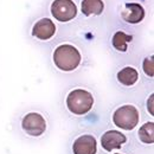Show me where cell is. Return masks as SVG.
Listing matches in <instances>:
<instances>
[{
	"label": "cell",
	"mask_w": 154,
	"mask_h": 154,
	"mask_svg": "<svg viewBox=\"0 0 154 154\" xmlns=\"http://www.w3.org/2000/svg\"><path fill=\"white\" fill-rule=\"evenodd\" d=\"M54 63L62 71H72L81 64L82 56L78 49L71 44L58 45L54 51Z\"/></svg>",
	"instance_id": "1"
},
{
	"label": "cell",
	"mask_w": 154,
	"mask_h": 154,
	"mask_svg": "<svg viewBox=\"0 0 154 154\" xmlns=\"http://www.w3.org/2000/svg\"><path fill=\"white\" fill-rule=\"evenodd\" d=\"M94 96L84 89H75L66 97V107L75 115H84L91 110Z\"/></svg>",
	"instance_id": "2"
},
{
	"label": "cell",
	"mask_w": 154,
	"mask_h": 154,
	"mask_svg": "<svg viewBox=\"0 0 154 154\" xmlns=\"http://www.w3.org/2000/svg\"><path fill=\"white\" fill-rule=\"evenodd\" d=\"M139 110L132 104H126L117 108L113 114V122L121 129L132 131L139 123Z\"/></svg>",
	"instance_id": "3"
},
{
	"label": "cell",
	"mask_w": 154,
	"mask_h": 154,
	"mask_svg": "<svg viewBox=\"0 0 154 154\" xmlns=\"http://www.w3.org/2000/svg\"><path fill=\"white\" fill-rule=\"evenodd\" d=\"M50 11L52 17L60 23L70 21L77 16V6L74 0H54Z\"/></svg>",
	"instance_id": "4"
},
{
	"label": "cell",
	"mask_w": 154,
	"mask_h": 154,
	"mask_svg": "<svg viewBox=\"0 0 154 154\" xmlns=\"http://www.w3.org/2000/svg\"><path fill=\"white\" fill-rule=\"evenodd\" d=\"M21 127L29 135L39 136L46 129V121L38 113H29L23 117Z\"/></svg>",
	"instance_id": "5"
},
{
	"label": "cell",
	"mask_w": 154,
	"mask_h": 154,
	"mask_svg": "<svg viewBox=\"0 0 154 154\" xmlns=\"http://www.w3.org/2000/svg\"><path fill=\"white\" fill-rule=\"evenodd\" d=\"M145 8L137 2H126L121 8L122 19L129 24H139L145 18Z\"/></svg>",
	"instance_id": "6"
},
{
	"label": "cell",
	"mask_w": 154,
	"mask_h": 154,
	"mask_svg": "<svg viewBox=\"0 0 154 154\" xmlns=\"http://www.w3.org/2000/svg\"><path fill=\"white\" fill-rule=\"evenodd\" d=\"M56 33V25L49 18L39 19L32 27V36L40 40H48L52 38Z\"/></svg>",
	"instance_id": "7"
},
{
	"label": "cell",
	"mask_w": 154,
	"mask_h": 154,
	"mask_svg": "<svg viewBox=\"0 0 154 154\" xmlns=\"http://www.w3.org/2000/svg\"><path fill=\"white\" fill-rule=\"evenodd\" d=\"M74 154H96V139L93 135H81L72 145Z\"/></svg>",
	"instance_id": "8"
},
{
	"label": "cell",
	"mask_w": 154,
	"mask_h": 154,
	"mask_svg": "<svg viewBox=\"0 0 154 154\" xmlns=\"http://www.w3.org/2000/svg\"><path fill=\"white\" fill-rule=\"evenodd\" d=\"M126 136L122 134L121 132L117 131H108L101 137V145L102 147L108 151L112 152L113 149H117L121 148V146L126 142Z\"/></svg>",
	"instance_id": "9"
},
{
	"label": "cell",
	"mask_w": 154,
	"mask_h": 154,
	"mask_svg": "<svg viewBox=\"0 0 154 154\" xmlns=\"http://www.w3.org/2000/svg\"><path fill=\"white\" fill-rule=\"evenodd\" d=\"M81 11L87 17L100 16L104 11V2L103 0H82Z\"/></svg>",
	"instance_id": "10"
},
{
	"label": "cell",
	"mask_w": 154,
	"mask_h": 154,
	"mask_svg": "<svg viewBox=\"0 0 154 154\" xmlns=\"http://www.w3.org/2000/svg\"><path fill=\"white\" fill-rule=\"evenodd\" d=\"M137 79H139V72L132 66H126L117 72V81L126 87L134 85Z\"/></svg>",
	"instance_id": "11"
},
{
	"label": "cell",
	"mask_w": 154,
	"mask_h": 154,
	"mask_svg": "<svg viewBox=\"0 0 154 154\" xmlns=\"http://www.w3.org/2000/svg\"><path fill=\"white\" fill-rule=\"evenodd\" d=\"M132 42V36L127 35L123 31H116L112 37V44L117 51L126 52L128 49V44Z\"/></svg>",
	"instance_id": "12"
},
{
	"label": "cell",
	"mask_w": 154,
	"mask_h": 154,
	"mask_svg": "<svg viewBox=\"0 0 154 154\" xmlns=\"http://www.w3.org/2000/svg\"><path fill=\"white\" fill-rule=\"evenodd\" d=\"M139 139L143 143H153L154 141V123L153 122H147L145 123L140 131H139Z\"/></svg>",
	"instance_id": "13"
},
{
	"label": "cell",
	"mask_w": 154,
	"mask_h": 154,
	"mask_svg": "<svg viewBox=\"0 0 154 154\" xmlns=\"http://www.w3.org/2000/svg\"><path fill=\"white\" fill-rule=\"evenodd\" d=\"M142 68H143V71L145 74L148 77H153L154 75V65H153V57H147L145 58L143 60V64H142Z\"/></svg>",
	"instance_id": "14"
},
{
	"label": "cell",
	"mask_w": 154,
	"mask_h": 154,
	"mask_svg": "<svg viewBox=\"0 0 154 154\" xmlns=\"http://www.w3.org/2000/svg\"><path fill=\"white\" fill-rule=\"evenodd\" d=\"M153 95H151L149 98H148V101H147V108H148V110H149V113H151V115H153L154 112H153Z\"/></svg>",
	"instance_id": "15"
},
{
	"label": "cell",
	"mask_w": 154,
	"mask_h": 154,
	"mask_svg": "<svg viewBox=\"0 0 154 154\" xmlns=\"http://www.w3.org/2000/svg\"><path fill=\"white\" fill-rule=\"evenodd\" d=\"M115 154H120V153H115Z\"/></svg>",
	"instance_id": "16"
}]
</instances>
